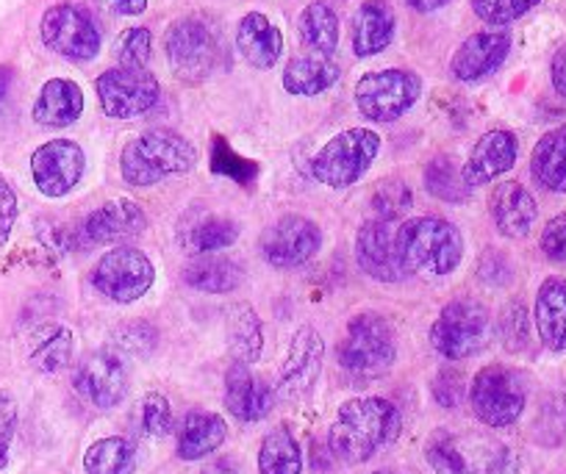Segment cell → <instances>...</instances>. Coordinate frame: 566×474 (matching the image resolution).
<instances>
[{
    "label": "cell",
    "instance_id": "1",
    "mask_svg": "<svg viewBox=\"0 0 566 474\" xmlns=\"http://www.w3.org/2000/svg\"><path fill=\"white\" fill-rule=\"evenodd\" d=\"M402 417L384 397H353L342 402L328 428V450L342 463H367L400 439Z\"/></svg>",
    "mask_w": 566,
    "mask_h": 474
},
{
    "label": "cell",
    "instance_id": "2",
    "mask_svg": "<svg viewBox=\"0 0 566 474\" xmlns=\"http://www.w3.org/2000/svg\"><path fill=\"white\" fill-rule=\"evenodd\" d=\"M198 165V150L172 128H150L125 141L119 152V176L136 189L156 187L170 176H187Z\"/></svg>",
    "mask_w": 566,
    "mask_h": 474
},
{
    "label": "cell",
    "instance_id": "3",
    "mask_svg": "<svg viewBox=\"0 0 566 474\" xmlns=\"http://www.w3.org/2000/svg\"><path fill=\"white\" fill-rule=\"evenodd\" d=\"M397 259L406 277H444L464 259V236L442 217H417L397 228Z\"/></svg>",
    "mask_w": 566,
    "mask_h": 474
},
{
    "label": "cell",
    "instance_id": "4",
    "mask_svg": "<svg viewBox=\"0 0 566 474\" xmlns=\"http://www.w3.org/2000/svg\"><path fill=\"white\" fill-rule=\"evenodd\" d=\"M336 361L356 378H380L397 361L395 330L380 314H356L347 323L345 339L336 347Z\"/></svg>",
    "mask_w": 566,
    "mask_h": 474
},
{
    "label": "cell",
    "instance_id": "5",
    "mask_svg": "<svg viewBox=\"0 0 566 474\" xmlns=\"http://www.w3.org/2000/svg\"><path fill=\"white\" fill-rule=\"evenodd\" d=\"M380 152V136L369 128H347L312 158L314 181L328 189H350L369 172Z\"/></svg>",
    "mask_w": 566,
    "mask_h": 474
},
{
    "label": "cell",
    "instance_id": "6",
    "mask_svg": "<svg viewBox=\"0 0 566 474\" xmlns=\"http://www.w3.org/2000/svg\"><path fill=\"white\" fill-rule=\"evenodd\" d=\"M492 339V316L481 299L459 297L444 305L431 325V347L448 361L478 356Z\"/></svg>",
    "mask_w": 566,
    "mask_h": 474
},
{
    "label": "cell",
    "instance_id": "7",
    "mask_svg": "<svg viewBox=\"0 0 566 474\" xmlns=\"http://www.w3.org/2000/svg\"><path fill=\"white\" fill-rule=\"evenodd\" d=\"M470 405L486 428H511L525 413V378L514 367L489 364L472 378Z\"/></svg>",
    "mask_w": 566,
    "mask_h": 474
},
{
    "label": "cell",
    "instance_id": "8",
    "mask_svg": "<svg viewBox=\"0 0 566 474\" xmlns=\"http://www.w3.org/2000/svg\"><path fill=\"white\" fill-rule=\"evenodd\" d=\"M165 51L178 78L187 84H200L214 73L217 56H220V36L211 29L209 20L189 14L167 29Z\"/></svg>",
    "mask_w": 566,
    "mask_h": 474
},
{
    "label": "cell",
    "instance_id": "9",
    "mask_svg": "<svg viewBox=\"0 0 566 474\" xmlns=\"http://www.w3.org/2000/svg\"><path fill=\"white\" fill-rule=\"evenodd\" d=\"M90 281L97 294H103L112 303L128 305L154 288L156 266L142 250L119 244V247L108 250L97 259V264L92 266Z\"/></svg>",
    "mask_w": 566,
    "mask_h": 474
},
{
    "label": "cell",
    "instance_id": "10",
    "mask_svg": "<svg viewBox=\"0 0 566 474\" xmlns=\"http://www.w3.org/2000/svg\"><path fill=\"white\" fill-rule=\"evenodd\" d=\"M356 106L373 123H395L422 97V78L411 70H375L358 78Z\"/></svg>",
    "mask_w": 566,
    "mask_h": 474
},
{
    "label": "cell",
    "instance_id": "11",
    "mask_svg": "<svg viewBox=\"0 0 566 474\" xmlns=\"http://www.w3.org/2000/svg\"><path fill=\"white\" fill-rule=\"evenodd\" d=\"M40 36L48 51L70 62H92L103 45L95 18L81 3H56L48 9L42 14Z\"/></svg>",
    "mask_w": 566,
    "mask_h": 474
},
{
    "label": "cell",
    "instance_id": "12",
    "mask_svg": "<svg viewBox=\"0 0 566 474\" xmlns=\"http://www.w3.org/2000/svg\"><path fill=\"white\" fill-rule=\"evenodd\" d=\"M97 103L112 119H134L148 114L159 103L161 86L148 70L114 67L97 75Z\"/></svg>",
    "mask_w": 566,
    "mask_h": 474
},
{
    "label": "cell",
    "instance_id": "13",
    "mask_svg": "<svg viewBox=\"0 0 566 474\" xmlns=\"http://www.w3.org/2000/svg\"><path fill=\"white\" fill-rule=\"evenodd\" d=\"M325 361V341L314 325H301L277 372L275 397L283 402H303L312 397Z\"/></svg>",
    "mask_w": 566,
    "mask_h": 474
},
{
    "label": "cell",
    "instance_id": "14",
    "mask_svg": "<svg viewBox=\"0 0 566 474\" xmlns=\"http://www.w3.org/2000/svg\"><path fill=\"white\" fill-rule=\"evenodd\" d=\"M323 247V228L303 214H283L261 236V253L277 270L308 264Z\"/></svg>",
    "mask_w": 566,
    "mask_h": 474
},
{
    "label": "cell",
    "instance_id": "15",
    "mask_svg": "<svg viewBox=\"0 0 566 474\" xmlns=\"http://www.w3.org/2000/svg\"><path fill=\"white\" fill-rule=\"evenodd\" d=\"M86 152L73 139H51L31 156V178L45 198H64L81 183Z\"/></svg>",
    "mask_w": 566,
    "mask_h": 474
},
{
    "label": "cell",
    "instance_id": "16",
    "mask_svg": "<svg viewBox=\"0 0 566 474\" xmlns=\"http://www.w3.org/2000/svg\"><path fill=\"white\" fill-rule=\"evenodd\" d=\"M73 386L90 405L108 411V408H117L128 394V369L117 352L95 350L78 364Z\"/></svg>",
    "mask_w": 566,
    "mask_h": 474
},
{
    "label": "cell",
    "instance_id": "17",
    "mask_svg": "<svg viewBox=\"0 0 566 474\" xmlns=\"http://www.w3.org/2000/svg\"><path fill=\"white\" fill-rule=\"evenodd\" d=\"M356 261L364 275H369L373 281L397 283L406 277L400 259H397V231L389 220L373 217L358 228Z\"/></svg>",
    "mask_w": 566,
    "mask_h": 474
},
{
    "label": "cell",
    "instance_id": "18",
    "mask_svg": "<svg viewBox=\"0 0 566 474\" xmlns=\"http://www.w3.org/2000/svg\"><path fill=\"white\" fill-rule=\"evenodd\" d=\"M511 53V36L509 31H478V34L467 36L453 53L450 62V73L455 81L464 84H478V81L489 78L503 67V62Z\"/></svg>",
    "mask_w": 566,
    "mask_h": 474
},
{
    "label": "cell",
    "instance_id": "19",
    "mask_svg": "<svg viewBox=\"0 0 566 474\" xmlns=\"http://www.w3.org/2000/svg\"><path fill=\"white\" fill-rule=\"evenodd\" d=\"M516 156H520V141H516L511 130H486L472 145L470 156H467L464 167H461L467 187L475 189L497 181L500 176H505L516 165Z\"/></svg>",
    "mask_w": 566,
    "mask_h": 474
},
{
    "label": "cell",
    "instance_id": "20",
    "mask_svg": "<svg viewBox=\"0 0 566 474\" xmlns=\"http://www.w3.org/2000/svg\"><path fill=\"white\" fill-rule=\"evenodd\" d=\"M148 228V214L128 198L97 206L84 220V236L90 244H119L142 236Z\"/></svg>",
    "mask_w": 566,
    "mask_h": 474
},
{
    "label": "cell",
    "instance_id": "21",
    "mask_svg": "<svg viewBox=\"0 0 566 474\" xmlns=\"http://www.w3.org/2000/svg\"><path fill=\"white\" fill-rule=\"evenodd\" d=\"M275 405V391L250 372V364L233 361L226 372V408L244 424L261 422Z\"/></svg>",
    "mask_w": 566,
    "mask_h": 474
},
{
    "label": "cell",
    "instance_id": "22",
    "mask_svg": "<svg viewBox=\"0 0 566 474\" xmlns=\"http://www.w3.org/2000/svg\"><path fill=\"white\" fill-rule=\"evenodd\" d=\"M239 233H242V228L233 220H228V217L211 214V211L203 209H192L178 222L176 239L184 253L209 255L231 247L239 239Z\"/></svg>",
    "mask_w": 566,
    "mask_h": 474
},
{
    "label": "cell",
    "instance_id": "23",
    "mask_svg": "<svg viewBox=\"0 0 566 474\" xmlns=\"http://www.w3.org/2000/svg\"><path fill=\"white\" fill-rule=\"evenodd\" d=\"M489 211H492L494 228L505 239L531 236L533 225L538 220L536 198L520 181L497 183V189L489 198Z\"/></svg>",
    "mask_w": 566,
    "mask_h": 474
},
{
    "label": "cell",
    "instance_id": "24",
    "mask_svg": "<svg viewBox=\"0 0 566 474\" xmlns=\"http://www.w3.org/2000/svg\"><path fill=\"white\" fill-rule=\"evenodd\" d=\"M237 48L255 70H272L283 56V34L266 14L248 12L237 25Z\"/></svg>",
    "mask_w": 566,
    "mask_h": 474
},
{
    "label": "cell",
    "instance_id": "25",
    "mask_svg": "<svg viewBox=\"0 0 566 474\" xmlns=\"http://www.w3.org/2000/svg\"><path fill=\"white\" fill-rule=\"evenodd\" d=\"M397 18L386 0H364L353 14V53L369 59L395 42Z\"/></svg>",
    "mask_w": 566,
    "mask_h": 474
},
{
    "label": "cell",
    "instance_id": "26",
    "mask_svg": "<svg viewBox=\"0 0 566 474\" xmlns=\"http://www.w3.org/2000/svg\"><path fill=\"white\" fill-rule=\"evenodd\" d=\"M533 323L542 345L549 352L566 350V281L558 275L544 277L533 305Z\"/></svg>",
    "mask_w": 566,
    "mask_h": 474
},
{
    "label": "cell",
    "instance_id": "27",
    "mask_svg": "<svg viewBox=\"0 0 566 474\" xmlns=\"http://www.w3.org/2000/svg\"><path fill=\"white\" fill-rule=\"evenodd\" d=\"M84 114V89L70 78H51L42 84L31 117L42 128H67Z\"/></svg>",
    "mask_w": 566,
    "mask_h": 474
},
{
    "label": "cell",
    "instance_id": "28",
    "mask_svg": "<svg viewBox=\"0 0 566 474\" xmlns=\"http://www.w3.org/2000/svg\"><path fill=\"white\" fill-rule=\"evenodd\" d=\"M228 439V424L214 411H189L176 433V455L181 461H200L220 450Z\"/></svg>",
    "mask_w": 566,
    "mask_h": 474
},
{
    "label": "cell",
    "instance_id": "29",
    "mask_svg": "<svg viewBox=\"0 0 566 474\" xmlns=\"http://www.w3.org/2000/svg\"><path fill=\"white\" fill-rule=\"evenodd\" d=\"M339 81V64L328 56H297L283 67V89L295 97H317Z\"/></svg>",
    "mask_w": 566,
    "mask_h": 474
},
{
    "label": "cell",
    "instance_id": "30",
    "mask_svg": "<svg viewBox=\"0 0 566 474\" xmlns=\"http://www.w3.org/2000/svg\"><path fill=\"white\" fill-rule=\"evenodd\" d=\"M531 176L542 189L566 194V125L547 130L531 152Z\"/></svg>",
    "mask_w": 566,
    "mask_h": 474
},
{
    "label": "cell",
    "instance_id": "31",
    "mask_svg": "<svg viewBox=\"0 0 566 474\" xmlns=\"http://www.w3.org/2000/svg\"><path fill=\"white\" fill-rule=\"evenodd\" d=\"M226 339L233 361L255 364L264 352V325L261 316L250 303H233L228 308L226 319Z\"/></svg>",
    "mask_w": 566,
    "mask_h": 474
},
{
    "label": "cell",
    "instance_id": "32",
    "mask_svg": "<svg viewBox=\"0 0 566 474\" xmlns=\"http://www.w3.org/2000/svg\"><path fill=\"white\" fill-rule=\"evenodd\" d=\"M184 281H187V286L198 288V292L228 294L237 292L239 283H242V266L220 253L198 255V259L184 266Z\"/></svg>",
    "mask_w": 566,
    "mask_h": 474
},
{
    "label": "cell",
    "instance_id": "33",
    "mask_svg": "<svg viewBox=\"0 0 566 474\" xmlns=\"http://www.w3.org/2000/svg\"><path fill=\"white\" fill-rule=\"evenodd\" d=\"M297 34H301L303 48H308L314 56L334 59L339 48V18L328 3L314 0L297 18Z\"/></svg>",
    "mask_w": 566,
    "mask_h": 474
},
{
    "label": "cell",
    "instance_id": "34",
    "mask_svg": "<svg viewBox=\"0 0 566 474\" xmlns=\"http://www.w3.org/2000/svg\"><path fill=\"white\" fill-rule=\"evenodd\" d=\"M73 330L67 325H42L31 339V364L40 372L53 375L62 372L70 361H73Z\"/></svg>",
    "mask_w": 566,
    "mask_h": 474
},
{
    "label": "cell",
    "instance_id": "35",
    "mask_svg": "<svg viewBox=\"0 0 566 474\" xmlns=\"http://www.w3.org/2000/svg\"><path fill=\"white\" fill-rule=\"evenodd\" d=\"M259 474H303V450L290 428H275L259 446Z\"/></svg>",
    "mask_w": 566,
    "mask_h": 474
},
{
    "label": "cell",
    "instance_id": "36",
    "mask_svg": "<svg viewBox=\"0 0 566 474\" xmlns=\"http://www.w3.org/2000/svg\"><path fill=\"white\" fill-rule=\"evenodd\" d=\"M136 446L123 435H106L86 446L84 472L86 474H134Z\"/></svg>",
    "mask_w": 566,
    "mask_h": 474
},
{
    "label": "cell",
    "instance_id": "37",
    "mask_svg": "<svg viewBox=\"0 0 566 474\" xmlns=\"http://www.w3.org/2000/svg\"><path fill=\"white\" fill-rule=\"evenodd\" d=\"M424 189L444 203H461L470 194L459 161L453 156H437L424 167Z\"/></svg>",
    "mask_w": 566,
    "mask_h": 474
},
{
    "label": "cell",
    "instance_id": "38",
    "mask_svg": "<svg viewBox=\"0 0 566 474\" xmlns=\"http://www.w3.org/2000/svg\"><path fill=\"white\" fill-rule=\"evenodd\" d=\"M424 461L437 474H475L470 457L464 455L455 435L448 430H437L424 441Z\"/></svg>",
    "mask_w": 566,
    "mask_h": 474
},
{
    "label": "cell",
    "instance_id": "39",
    "mask_svg": "<svg viewBox=\"0 0 566 474\" xmlns=\"http://www.w3.org/2000/svg\"><path fill=\"white\" fill-rule=\"evenodd\" d=\"M114 59L119 62V67L148 70L150 59H154V34L142 25L123 31L114 45Z\"/></svg>",
    "mask_w": 566,
    "mask_h": 474
},
{
    "label": "cell",
    "instance_id": "40",
    "mask_svg": "<svg viewBox=\"0 0 566 474\" xmlns=\"http://www.w3.org/2000/svg\"><path fill=\"white\" fill-rule=\"evenodd\" d=\"M369 206H373L375 217L395 222L397 217L411 209V189L402 181H397V178H386V181H378V187L373 189Z\"/></svg>",
    "mask_w": 566,
    "mask_h": 474
},
{
    "label": "cell",
    "instance_id": "41",
    "mask_svg": "<svg viewBox=\"0 0 566 474\" xmlns=\"http://www.w3.org/2000/svg\"><path fill=\"white\" fill-rule=\"evenodd\" d=\"M538 3L542 0H472V12L486 25L503 29V25H511L520 18H525Z\"/></svg>",
    "mask_w": 566,
    "mask_h": 474
},
{
    "label": "cell",
    "instance_id": "42",
    "mask_svg": "<svg viewBox=\"0 0 566 474\" xmlns=\"http://www.w3.org/2000/svg\"><path fill=\"white\" fill-rule=\"evenodd\" d=\"M139 428L150 439H165L172 433V408L170 400L159 391L142 397L139 402Z\"/></svg>",
    "mask_w": 566,
    "mask_h": 474
},
{
    "label": "cell",
    "instance_id": "43",
    "mask_svg": "<svg viewBox=\"0 0 566 474\" xmlns=\"http://www.w3.org/2000/svg\"><path fill=\"white\" fill-rule=\"evenodd\" d=\"M114 345L128 356H150L159 347V330L150 323L119 325L117 334H114Z\"/></svg>",
    "mask_w": 566,
    "mask_h": 474
},
{
    "label": "cell",
    "instance_id": "44",
    "mask_svg": "<svg viewBox=\"0 0 566 474\" xmlns=\"http://www.w3.org/2000/svg\"><path fill=\"white\" fill-rule=\"evenodd\" d=\"M211 170L220 172V176L233 178V181H239V183H248V181H253L255 172H259V167L250 165L248 158L237 156V152H233L231 147L220 139V136H214V147H211Z\"/></svg>",
    "mask_w": 566,
    "mask_h": 474
},
{
    "label": "cell",
    "instance_id": "45",
    "mask_svg": "<svg viewBox=\"0 0 566 474\" xmlns=\"http://www.w3.org/2000/svg\"><path fill=\"white\" fill-rule=\"evenodd\" d=\"M503 339L509 345V350H525L527 341H531V319H527V308L514 299V303L505 305L503 310Z\"/></svg>",
    "mask_w": 566,
    "mask_h": 474
},
{
    "label": "cell",
    "instance_id": "46",
    "mask_svg": "<svg viewBox=\"0 0 566 474\" xmlns=\"http://www.w3.org/2000/svg\"><path fill=\"white\" fill-rule=\"evenodd\" d=\"M475 272L483 283H489V286H494V288H503L514 281V264H511L509 255L500 253V250H494V247H489L486 253L478 255Z\"/></svg>",
    "mask_w": 566,
    "mask_h": 474
},
{
    "label": "cell",
    "instance_id": "47",
    "mask_svg": "<svg viewBox=\"0 0 566 474\" xmlns=\"http://www.w3.org/2000/svg\"><path fill=\"white\" fill-rule=\"evenodd\" d=\"M20 408L14 394L0 391V472L9 466V455H12V441L18 433Z\"/></svg>",
    "mask_w": 566,
    "mask_h": 474
},
{
    "label": "cell",
    "instance_id": "48",
    "mask_svg": "<svg viewBox=\"0 0 566 474\" xmlns=\"http://www.w3.org/2000/svg\"><path fill=\"white\" fill-rule=\"evenodd\" d=\"M431 391H433V400H437L439 405L453 411V408L461 405V400H464L467 394L464 375H461L459 369H442V372L433 378Z\"/></svg>",
    "mask_w": 566,
    "mask_h": 474
},
{
    "label": "cell",
    "instance_id": "49",
    "mask_svg": "<svg viewBox=\"0 0 566 474\" xmlns=\"http://www.w3.org/2000/svg\"><path fill=\"white\" fill-rule=\"evenodd\" d=\"M542 253L553 264H566V214L547 222L542 231Z\"/></svg>",
    "mask_w": 566,
    "mask_h": 474
},
{
    "label": "cell",
    "instance_id": "50",
    "mask_svg": "<svg viewBox=\"0 0 566 474\" xmlns=\"http://www.w3.org/2000/svg\"><path fill=\"white\" fill-rule=\"evenodd\" d=\"M14 222H18V194L9 187L7 178L0 176V247L12 236Z\"/></svg>",
    "mask_w": 566,
    "mask_h": 474
},
{
    "label": "cell",
    "instance_id": "51",
    "mask_svg": "<svg viewBox=\"0 0 566 474\" xmlns=\"http://www.w3.org/2000/svg\"><path fill=\"white\" fill-rule=\"evenodd\" d=\"M97 7L108 14H117V18H136L148 9V0H95Z\"/></svg>",
    "mask_w": 566,
    "mask_h": 474
},
{
    "label": "cell",
    "instance_id": "52",
    "mask_svg": "<svg viewBox=\"0 0 566 474\" xmlns=\"http://www.w3.org/2000/svg\"><path fill=\"white\" fill-rule=\"evenodd\" d=\"M549 78H553V89L560 97H566V45L555 51L553 62H549Z\"/></svg>",
    "mask_w": 566,
    "mask_h": 474
},
{
    "label": "cell",
    "instance_id": "53",
    "mask_svg": "<svg viewBox=\"0 0 566 474\" xmlns=\"http://www.w3.org/2000/svg\"><path fill=\"white\" fill-rule=\"evenodd\" d=\"M200 474H239V466L233 457L222 455V457H217V461H211L209 466H203V472Z\"/></svg>",
    "mask_w": 566,
    "mask_h": 474
},
{
    "label": "cell",
    "instance_id": "54",
    "mask_svg": "<svg viewBox=\"0 0 566 474\" xmlns=\"http://www.w3.org/2000/svg\"><path fill=\"white\" fill-rule=\"evenodd\" d=\"M14 84V70L9 64H0V108L9 101V92H12Z\"/></svg>",
    "mask_w": 566,
    "mask_h": 474
},
{
    "label": "cell",
    "instance_id": "55",
    "mask_svg": "<svg viewBox=\"0 0 566 474\" xmlns=\"http://www.w3.org/2000/svg\"><path fill=\"white\" fill-rule=\"evenodd\" d=\"M406 7H411L413 12L419 14H431L437 12V9L448 7V0H406Z\"/></svg>",
    "mask_w": 566,
    "mask_h": 474
},
{
    "label": "cell",
    "instance_id": "56",
    "mask_svg": "<svg viewBox=\"0 0 566 474\" xmlns=\"http://www.w3.org/2000/svg\"><path fill=\"white\" fill-rule=\"evenodd\" d=\"M373 474H400V472H395V468H378V472H373Z\"/></svg>",
    "mask_w": 566,
    "mask_h": 474
}]
</instances>
